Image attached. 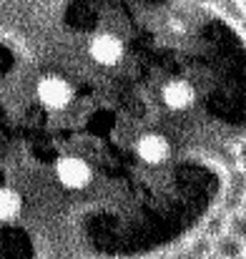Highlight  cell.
<instances>
[{
  "mask_svg": "<svg viewBox=\"0 0 246 259\" xmlns=\"http://www.w3.org/2000/svg\"><path fill=\"white\" fill-rule=\"evenodd\" d=\"M0 259H183L246 141V28L211 0H5Z\"/></svg>",
  "mask_w": 246,
  "mask_h": 259,
  "instance_id": "1",
  "label": "cell"
},
{
  "mask_svg": "<svg viewBox=\"0 0 246 259\" xmlns=\"http://www.w3.org/2000/svg\"><path fill=\"white\" fill-rule=\"evenodd\" d=\"M239 166H241V169H246V141L239 146Z\"/></svg>",
  "mask_w": 246,
  "mask_h": 259,
  "instance_id": "4",
  "label": "cell"
},
{
  "mask_svg": "<svg viewBox=\"0 0 246 259\" xmlns=\"http://www.w3.org/2000/svg\"><path fill=\"white\" fill-rule=\"evenodd\" d=\"M241 211H246V199H244V209H241Z\"/></svg>",
  "mask_w": 246,
  "mask_h": 259,
  "instance_id": "6",
  "label": "cell"
},
{
  "mask_svg": "<svg viewBox=\"0 0 246 259\" xmlns=\"http://www.w3.org/2000/svg\"><path fill=\"white\" fill-rule=\"evenodd\" d=\"M206 259H221V257H216V254H209V257H206Z\"/></svg>",
  "mask_w": 246,
  "mask_h": 259,
  "instance_id": "5",
  "label": "cell"
},
{
  "mask_svg": "<svg viewBox=\"0 0 246 259\" xmlns=\"http://www.w3.org/2000/svg\"><path fill=\"white\" fill-rule=\"evenodd\" d=\"M229 234L239 237L241 242H246V211H234L229 214V227H226Z\"/></svg>",
  "mask_w": 246,
  "mask_h": 259,
  "instance_id": "3",
  "label": "cell"
},
{
  "mask_svg": "<svg viewBox=\"0 0 246 259\" xmlns=\"http://www.w3.org/2000/svg\"><path fill=\"white\" fill-rule=\"evenodd\" d=\"M214 254L221 259H244L246 257V242H241L234 234H221L214 239Z\"/></svg>",
  "mask_w": 246,
  "mask_h": 259,
  "instance_id": "2",
  "label": "cell"
}]
</instances>
